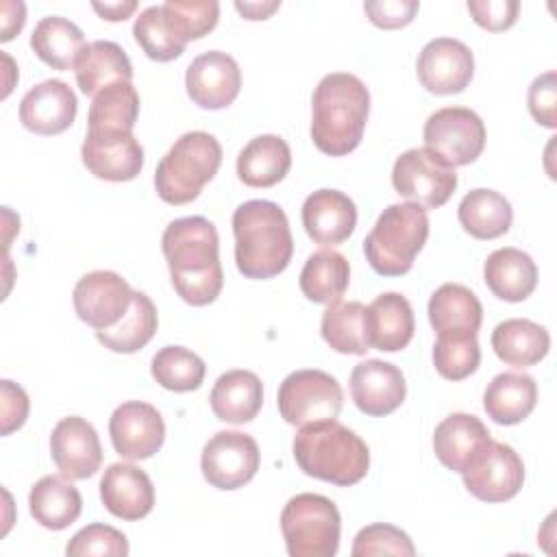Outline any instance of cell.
Masks as SVG:
<instances>
[{
    "instance_id": "cell-1",
    "label": "cell",
    "mask_w": 557,
    "mask_h": 557,
    "mask_svg": "<svg viewBox=\"0 0 557 557\" xmlns=\"http://www.w3.org/2000/svg\"><path fill=\"white\" fill-rule=\"evenodd\" d=\"M174 292L194 307L213 302L224 285L220 239L213 222L202 215L172 220L161 235Z\"/></svg>"
},
{
    "instance_id": "cell-2",
    "label": "cell",
    "mask_w": 557,
    "mask_h": 557,
    "mask_svg": "<svg viewBox=\"0 0 557 557\" xmlns=\"http://www.w3.org/2000/svg\"><path fill=\"white\" fill-rule=\"evenodd\" d=\"M370 94L361 78L348 72L326 74L311 98V139L329 157L352 152L363 137Z\"/></svg>"
},
{
    "instance_id": "cell-3",
    "label": "cell",
    "mask_w": 557,
    "mask_h": 557,
    "mask_svg": "<svg viewBox=\"0 0 557 557\" xmlns=\"http://www.w3.org/2000/svg\"><path fill=\"white\" fill-rule=\"evenodd\" d=\"M235 263L246 278L281 274L294 255L285 211L272 200H246L233 213Z\"/></svg>"
},
{
    "instance_id": "cell-4",
    "label": "cell",
    "mask_w": 557,
    "mask_h": 557,
    "mask_svg": "<svg viewBox=\"0 0 557 557\" xmlns=\"http://www.w3.org/2000/svg\"><path fill=\"white\" fill-rule=\"evenodd\" d=\"M292 450L305 474L342 487L359 483L370 468L366 442L335 418L300 426Z\"/></svg>"
},
{
    "instance_id": "cell-5",
    "label": "cell",
    "mask_w": 557,
    "mask_h": 557,
    "mask_svg": "<svg viewBox=\"0 0 557 557\" xmlns=\"http://www.w3.org/2000/svg\"><path fill=\"white\" fill-rule=\"evenodd\" d=\"M429 237L426 209L413 202H396L383 209L363 239L370 268L381 276L407 274Z\"/></svg>"
},
{
    "instance_id": "cell-6",
    "label": "cell",
    "mask_w": 557,
    "mask_h": 557,
    "mask_svg": "<svg viewBox=\"0 0 557 557\" xmlns=\"http://www.w3.org/2000/svg\"><path fill=\"white\" fill-rule=\"evenodd\" d=\"M222 163L220 141L205 131L181 135L154 170V189L168 205H187L218 174Z\"/></svg>"
},
{
    "instance_id": "cell-7",
    "label": "cell",
    "mask_w": 557,
    "mask_h": 557,
    "mask_svg": "<svg viewBox=\"0 0 557 557\" xmlns=\"http://www.w3.org/2000/svg\"><path fill=\"white\" fill-rule=\"evenodd\" d=\"M281 531L289 557H333L339 548L342 518L331 498L302 492L283 507Z\"/></svg>"
},
{
    "instance_id": "cell-8",
    "label": "cell",
    "mask_w": 557,
    "mask_h": 557,
    "mask_svg": "<svg viewBox=\"0 0 557 557\" xmlns=\"http://www.w3.org/2000/svg\"><path fill=\"white\" fill-rule=\"evenodd\" d=\"M281 418L292 426L333 420L344 405V392L335 376L324 370H296L287 374L278 387Z\"/></svg>"
},
{
    "instance_id": "cell-9",
    "label": "cell",
    "mask_w": 557,
    "mask_h": 557,
    "mask_svg": "<svg viewBox=\"0 0 557 557\" xmlns=\"http://www.w3.org/2000/svg\"><path fill=\"white\" fill-rule=\"evenodd\" d=\"M392 185L409 202L437 209L457 189V174L429 148H409L394 161Z\"/></svg>"
},
{
    "instance_id": "cell-10",
    "label": "cell",
    "mask_w": 557,
    "mask_h": 557,
    "mask_svg": "<svg viewBox=\"0 0 557 557\" xmlns=\"http://www.w3.org/2000/svg\"><path fill=\"white\" fill-rule=\"evenodd\" d=\"M422 139L450 168L468 165L485 148V124L468 107H444L426 117Z\"/></svg>"
},
{
    "instance_id": "cell-11",
    "label": "cell",
    "mask_w": 557,
    "mask_h": 557,
    "mask_svg": "<svg viewBox=\"0 0 557 557\" xmlns=\"http://www.w3.org/2000/svg\"><path fill=\"white\" fill-rule=\"evenodd\" d=\"M259 461V446L248 433L218 431L202 448L200 470L209 485L237 490L257 474Z\"/></svg>"
},
{
    "instance_id": "cell-12",
    "label": "cell",
    "mask_w": 557,
    "mask_h": 557,
    "mask_svg": "<svg viewBox=\"0 0 557 557\" xmlns=\"http://www.w3.org/2000/svg\"><path fill=\"white\" fill-rule=\"evenodd\" d=\"M461 476L466 490L474 498L483 503H505L520 492L524 483V463L509 444L492 440Z\"/></svg>"
},
{
    "instance_id": "cell-13",
    "label": "cell",
    "mask_w": 557,
    "mask_h": 557,
    "mask_svg": "<svg viewBox=\"0 0 557 557\" xmlns=\"http://www.w3.org/2000/svg\"><path fill=\"white\" fill-rule=\"evenodd\" d=\"M135 289L111 270H94L74 285L72 302L76 315L96 331L115 326L131 309Z\"/></svg>"
},
{
    "instance_id": "cell-14",
    "label": "cell",
    "mask_w": 557,
    "mask_h": 557,
    "mask_svg": "<svg viewBox=\"0 0 557 557\" xmlns=\"http://www.w3.org/2000/svg\"><path fill=\"white\" fill-rule=\"evenodd\" d=\"M416 72L426 91L435 96L459 94L472 81L474 57L463 41L435 37L420 50Z\"/></svg>"
},
{
    "instance_id": "cell-15",
    "label": "cell",
    "mask_w": 557,
    "mask_h": 557,
    "mask_svg": "<svg viewBox=\"0 0 557 557\" xmlns=\"http://www.w3.org/2000/svg\"><path fill=\"white\" fill-rule=\"evenodd\" d=\"M81 157L96 178L111 183L133 181L144 168V148L133 131L87 128Z\"/></svg>"
},
{
    "instance_id": "cell-16",
    "label": "cell",
    "mask_w": 557,
    "mask_h": 557,
    "mask_svg": "<svg viewBox=\"0 0 557 557\" xmlns=\"http://www.w3.org/2000/svg\"><path fill=\"white\" fill-rule=\"evenodd\" d=\"M109 435L115 453L139 461L152 457L165 440V422L157 407L141 400H126L109 418Z\"/></svg>"
},
{
    "instance_id": "cell-17",
    "label": "cell",
    "mask_w": 557,
    "mask_h": 557,
    "mask_svg": "<svg viewBox=\"0 0 557 557\" xmlns=\"http://www.w3.org/2000/svg\"><path fill=\"white\" fill-rule=\"evenodd\" d=\"M239 87V65L231 54L222 50H209L198 54L185 72L187 96L200 109H226L237 98Z\"/></svg>"
},
{
    "instance_id": "cell-18",
    "label": "cell",
    "mask_w": 557,
    "mask_h": 557,
    "mask_svg": "<svg viewBox=\"0 0 557 557\" xmlns=\"http://www.w3.org/2000/svg\"><path fill=\"white\" fill-rule=\"evenodd\" d=\"M50 455L65 479L94 476L102 463V446L94 424L81 416L59 420L50 435Z\"/></svg>"
},
{
    "instance_id": "cell-19",
    "label": "cell",
    "mask_w": 557,
    "mask_h": 557,
    "mask_svg": "<svg viewBox=\"0 0 557 557\" xmlns=\"http://www.w3.org/2000/svg\"><path fill=\"white\" fill-rule=\"evenodd\" d=\"M350 396L361 413L381 418L403 405L407 396V383L400 368L394 363L366 359L350 372Z\"/></svg>"
},
{
    "instance_id": "cell-20",
    "label": "cell",
    "mask_w": 557,
    "mask_h": 557,
    "mask_svg": "<svg viewBox=\"0 0 557 557\" xmlns=\"http://www.w3.org/2000/svg\"><path fill=\"white\" fill-rule=\"evenodd\" d=\"M76 94L59 78H48L30 87L20 102V122L37 135H59L76 117Z\"/></svg>"
},
{
    "instance_id": "cell-21",
    "label": "cell",
    "mask_w": 557,
    "mask_h": 557,
    "mask_svg": "<svg viewBox=\"0 0 557 557\" xmlns=\"http://www.w3.org/2000/svg\"><path fill=\"white\" fill-rule=\"evenodd\" d=\"M100 500L115 518L141 520L154 507V487L141 468L117 461L100 479Z\"/></svg>"
},
{
    "instance_id": "cell-22",
    "label": "cell",
    "mask_w": 557,
    "mask_h": 557,
    "mask_svg": "<svg viewBox=\"0 0 557 557\" xmlns=\"http://www.w3.org/2000/svg\"><path fill=\"white\" fill-rule=\"evenodd\" d=\"M302 226L320 246L346 242L357 226V207L339 189H318L302 202Z\"/></svg>"
},
{
    "instance_id": "cell-23",
    "label": "cell",
    "mask_w": 557,
    "mask_h": 557,
    "mask_svg": "<svg viewBox=\"0 0 557 557\" xmlns=\"http://www.w3.org/2000/svg\"><path fill=\"white\" fill-rule=\"evenodd\" d=\"M492 442L487 426L472 413L446 416L433 433L435 457L453 472H463Z\"/></svg>"
},
{
    "instance_id": "cell-24",
    "label": "cell",
    "mask_w": 557,
    "mask_h": 557,
    "mask_svg": "<svg viewBox=\"0 0 557 557\" xmlns=\"http://www.w3.org/2000/svg\"><path fill=\"white\" fill-rule=\"evenodd\" d=\"M416 331L413 309L398 292L379 294L366 307V335L370 348L396 352L407 348Z\"/></svg>"
},
{
    "instance_id": "cell-25",
    "label": "cell",
    "mask_w": 557,
    "mask_h": 557,
    "mask_svg": "<svg viewBox=\"0 0 557 557\" xmlns=\"http://www.w3.org/2000/svg\"><path fill=\"white\" fill-rule=\"evenodd\" d=\"M483 278L490 292L507 302L527 300L537 285V265L520 248L505 246L487 255Z\"/></svg>"
},
{
    "instance_id": "cell-26",
    "label": "cell",
    "mask_w": 557,
    "mask_h": 557,
    "mask_svg": "<svg viewBox=\"0 0 557 557\" xmlns=\"http://www.w3.org/2000/svg\"><path fill=\"white\" fill-rule=\"evenodd\" d=\"M426 311L437 335H476L483 320L481 300L472 289L459 283L440 285Z\"/></svg>"
},
{
    "instance_id": "cell-27",
    "label": "cell",
    "mask_w": 557,
    "mask_h": 557,
    "mask_svg": "<svg viewBox=\"0 0 557 557\" xmlns=\"http://www.w3.org/2000/svg\"><path fill=\"white\" fill-rule=\"evenodd\" d=\"M209 403L215 418L222 422H250L263 405L261 379L250 370H228L213 383Z\"/></svg>"
},
{
    "instance_id": "cell-28",
    "label": "cell",
    "mask_w": 557,
    "mask_h": 557,
    "mask_svg": "<svg viewBox=\"0 0 557 557\" xmlns=\"http://www.w3.org/2000/svg\"><path fill=\"white\" fill-rule=\"evenodd\" d=\"M76 83L85 96H96L104 87L133 81L128 54L115 41L96 39L87 44L74 65Z\"/></svg>"
},
{
    "instance_id": "cell-29",
    "label": "cell",
    "mask_w": 557,
    "mask_h": 557,
    "mask_svg": "<svg viewBox=\"0 0 557 557\" xmlns=\"http://www.w3.org/2000/svg\"><path fill=\"white\" fill-rule=\"evenodd\" d=\"M537 403V383L524 372L496 374L483 394V409L496 424H518L531 416Z\"/></svg>"
},
{
    "instance_id": "cell-30",
    "label": "cell",
    "mask_w": 557,
    "mask_h": 557,
    "mask_svg": "<svg viewBox=\"0 0 557 557\" xmlns=\"http://www.w3.org/2000/svg\"><path fill=\"white\" fill-rule=\"evenodd\" d=\"M292 168V150L278 135H257L237 154V176L248 187H272Z\"/></svg>"
},
{
    "instance_id": "cell-31",
    "label": "cell",
    "mask_w": 557,
    "mask_h": 557,
    "mask_svg": "<svg viewBox=\"0 0 557 557\" xmlns=\"http://www.w3.org/2000/svg\"><path fill=\"white\" fill-rule=\"evenodd\" d=\"M492 348L500 361L516 368L540 363L550 348L548 331L527 318H509L492 331Z\"/></svg>"
},
{
    "instance_id": "cell-32",
    "label": "cell",
    "mask_w": 557,
    "mask_h": 557,
    "mask_svg": "<svg viewBox=\"0 0 557 557\" xmlns=\"http://www.w3.org/2000/svg\"><path fill=\"white\" fill-rule=\"evenodd\" d=\"M28 507L35 522L50 531H61L81 516L83 498L63 474H46L30 487Z\"/></svg>"
},
{
    "instance_id": "cell-33",
    "label": "cell",
    "mask_w": 557,
    "mask_h": 557,
    "mask_svg": "<svg viewBox=\"0 0 557 557\" xmlns=\"http://www.w3.org/2000/svg\"><path fill=\"white\" fill-rule=\"evenodd\" d=\"M457 218L463 231L472 237L496 239L509 231L513 209L503 194L487 187H476L461 198Z\"/></svg>"
},
{
    "instance_id": "cell-34",
    "label": "cell",
    "mask_w": 557,
    "mask_h": 557,
    "mask_svg": "<svg viewBox=\"0 0 557 557\" xmlns=\"http://www.w3.org/2000/svg\"><path fill=\"white\" fill-rule=\"evenodd\" d=\"M85 35L83 30L61 17V15H48L41 17L30 35V48L33 52L52 70H74L83 48H85Z\"/></svg>"
},
{
    "instance_id": "cell-35",
    "label": "cell",
    "mask_w": 557,
    "mask_h": 557,
    "mask_svg": "<svg viewBox=\"0 0 557 557\" xmlns=\"http://www.w3.org/2000/svg\"><path fill=\"white\" fill-rule=\"evenodd\" d=\"M350 283L348 259L337 250H318L309 255L300 270V292L320 305L337 302Z\"/></svg>"
},
{
    "instance_id": "cell-36",
    "label": "cell",
    "mask_w": 557,
    "mask_h": 557,
    "mask_svg": "<svg viewBox=\"0 0 557 557\" xmlns=\"http://www.w3.org/2000/svg\"><path fill=\"white\" fill-rule=\"evenodd\" d=\"M324 342L342 355H366L370 350L366 335V305L357 300L331 302L320 322Z\"/></svg>"
},
{
    "instance_id": "cell-37",
    "label": "cell",
    "mask_w": 557,
    "mask_h": 557,
    "mask_svg": "<svg viewBox=\"0 0 557 557\" xmlns=\"http://www.w3.org/2000/svg\"><path fill=\"white\" fill-rule=\"evenodd\" d=\"M157 324L159 318L154 302L144 292H135L126 315L115 326L96 331V337L113 352H137L154 337Z\"/></svg>"
},
{
    "instance_id": "cell-38",
    "label": "cell",
    "mask_w": 557,
    "mask_h": 557,
    "mask_svg": "<svg viewBox=\"0 0 557 557\" xmlns=\"http://www.w3.org/2000/svg\"><path fill=\"white\" fill-rule=\"evenodd\" d=\"M139 115V94L133 83H115L94 96L87 128L91 131H133Z\"/></svg>"
},
{
    "instance_id": "cell-39",
    "label": "cell",
    "mask_w": 557,
    "mask_h": 557,
    "mask_svg": "<svg viewBox=\"0 0 557 557\" xmlns=\"http://www.w3.org/2000/svg\"><path fill=\"white\" fill-rule=\"evenodd\" d=\"M205 361L185 346H163L150 361L152 379L170 392H194L205 381Z\"/></svg>"
},
{
    "instance_id": "cell-40",
    "label": "cell",
    "mask_w": 557,
    "mask_h": 557,
    "mask_svg": "<svg viewBox=\"0 0 557 557\" xmlns=\"http://www.w3.org/2000/svg\"><path fill=\"white\" fill-rule=\"evenodd\" d=\"M133 37L139 44V48L146 52V57L152 61H159V63L174 61L185 50V44H181L176 39V35L170 30L161 4L146 7L135 17Z\"/></svg>"
},
{
    "instance_id": "cell-41",
    "label": "cell",
    "mask_w": 557,
    "mask_h": 557,
    "mask_svg": "<svg viewBox=\"0 0 557 557\" xmlns=\"http://www.w3.org/2000/svg\"><path fill=\"white\" fill-rule=\"evenodd\" d=\"M161 7L170 30L185 46L213 30L220 17V4L215 0H168Z\"/></svg>"
},
{
    "instance_id": "cell-42",
    "label": "cell",
    "mask_w": 557,
    "mask_h": 557,
    "mask_svg": "<svg viewBox=\"0 0 557 557\" xmlns=\"http://www.w3.org/2000/svg\"><path fill=\"white\" fill-rule=\"evenodd\" d=\"M481 348L476 335H437L433 344V366L448 381H463L476 372Z\"/></svg>"
},
{
    "instance_id": "cell-43",
    "label": "cell",
    "mask_w": 557,
    "mask_h": 557,
    "mask_svg": "<svg viewBox=\"0 0 557 557\" xmlns=\"http://www.w3.org/2000/svg\"><path fill=\"white\" fill-rule=\"evenodd\" d=\"M352 557H370V555H400V557H413L416 546L409 540L405 531L398 527L374 522L363 527L352 542Z\"/></svg>"
},
{
    "instance_id": "cell-44",
    "label": "cell",
    "mask_w": 557,
    "mask_h": 557,
    "mask_svg": "<svg viewBox=\"0 0 557 557\" xmlns=\"http://www.w3.org/2000/svg\"><path fill=\"white\" fill-rule=\"evenodd\" d=\"M65 553L70 557L81 555H109V557H124L128 555V540L122 531L109 524H87L83 527L65 546Z\"/></svg>"
},
{
    "instance_id": "cell-45",
    "label": "cell",
    "mask_w": 557,
    "mask_h": 557,
    "mask_svg": "<svg viewBox=\"0 0 557 557\" xmlns=\"http://www.w3.org/2000/svg\"><path fill=\"white\" fill-rule=\"evenodd\" d=\"M527 102H529V111L537 124H542L546 128L557 126V74H555V70L540 74L531 83Z\"/></svg>"
},
{
    "instance_id": "cell-46",
    "label": "cell",
    "mask_w": 557,
    "mask_h": 557,
    "mask_svg": "<svg viewBox=\"0 0 557 557\" xmlns=\"http://www.w3.org/2000/svg\"><path fill=\"white\" fill-rule=\"evenodd\" d=\"M466 7L472 13V20L492 33L511 28L520 13L518 0H468Z\"/></svg>"
},
{
    "instance_id": "cell-47",
    "label": "cell",
    "mask_w": 557,
    "mask_h": 557,
    "mask_svg": "<svg viewBox=\"0 0 557 557\" xmlns=\"http://www.w3.org/2000/svg\"><path fill=\"white\" fill-rule=\"evenodd\" d=\"M418 9L420 4L416 0H370L363 4L370 22L379 28L407 26L416 17Z\"/></svg>"
},
{
    "instance_id": "cell-48",
    "label": "cell",
    "mask_w": 557,
    "mask_h": 557,
    "mask_svg": "<svg viewBox=\"0 0 557 557\" xmlns=\"http://www.w3.org/2000/svg\"><path fill=\"white\" fill-rule=\"evenodd\" d=\"M28 418V396L13 381H2V435L20 429Z\"/></svg>"
},
{
    "instance_id": "cell-49",
    "label": "cell",
    "mask_w": 557,
    "mask_h": 557,
    "mask_svg": "<svg viewBox=\"0 0 557 557\" xmlns=\"http://www.w3.org/2000/svg\"><path fill=\"white\" fill-rule=\"evenodd\" d=\"M91 9L102 17V20H109V22H124L135 9H137V2L135 0H122V2H91Z\"/></svg>"
},
{
    "instance_id": "cell-50",
    "label": "cell",
    "mask_w": 557,
    "mask_h": 557,
    "mask_svg": "<svg viewBox=\"0 0 557 557\" xmlns=\"http://www.w3.org/2000/svg\"><path fill=\"white\" fill-rule=\"evenodd\" d=\"M278 7H281V0H272V2H235V9H237L246 20H265V17H270Z\"/></svg>"
}]
</instances>
